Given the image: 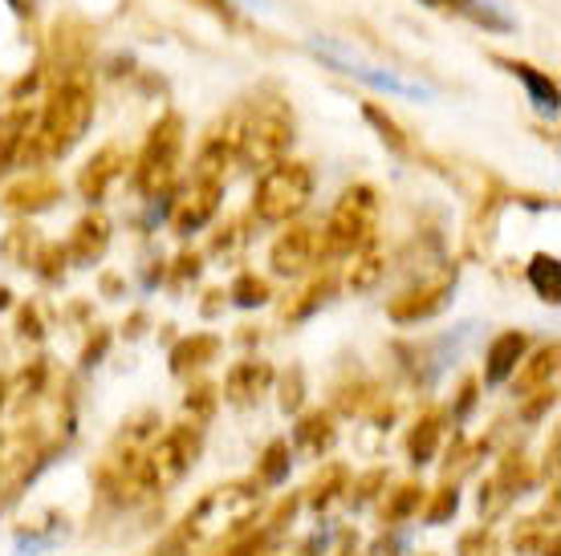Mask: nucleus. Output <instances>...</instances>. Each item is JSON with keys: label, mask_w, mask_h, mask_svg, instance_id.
<instances>
[{"label": "nucleus", "mask_w": 561, "mask_h": 556, "mask_svg": "<svg viewBox=\"0 0 561 556\" xmlns=\"http://www.w3.org/2000/svg\"><path fill=\"white\" fill-rule=\"evenodd\" d=\"M529 280H534L546 301H558V260L553 256H537L529 265Z\"/></svg>", "instance_id": "9d476101"}, {"label": "nucleus", "mask_w": 561, "mask_h": 556, "mask_svg": "<svg viewBox=\"0 0 561 556\" xmlns=\"http://www.w3.org/2000/svg\"><path fill=\"white\" fill-rule=\"evenodd\" d=\"M513 73H517L520 82L529 85V94H534L537 111H558V85L549 82V78H541L537 70H529V66H513Z\"/></svg>", "instance_id": "1a4fd4ad"}, {"label": "nucleus", "mask_w": 561, "mask_h": 556, "mask_svg": "<svg viewBox=\"0 0 561 556\" xmlns=\"http://www.w3.org/2000/svg\"><path fill=\"white\" fill-rule=\"evenodd\" d=\"M520 349H525V337L520 334H505L496 337L489 349V382H505L513 374V366H517Z\"/></svg>", "instance_id": "6e6552de"}, {"label": "nucleus", "mask_w": 561, "mask_h": 556, "mask_svg": "<svg viewBox=\"0 0 561 556\" xmlns=\"http://www.w3.org/2000/svg\"><path fill=\"white\" fill-rule=\"evenodd\" d=\"M196 435L192 431H171L159 439V447L151 451V460H147V484L154 487H168L175 484L192 463H196Z\"/></svg>", "instance_id": "7ed1b4c3"}, {"label": "nucleus", "mask_w": 561, "mask_h": 556, "mask_svg": "<svg viewBox=\"0 0 561 556\" xmlns=\"http://www.w3.org/2000/svg\"><path fill=\"white\" fill-rule=\"evenodd\" d=\"M309 199V171L297 167V163H280L261 179L256 187V211L265 220H289L306 208Z\"/></svg>", "instance_id": "f257e3e1"}, {"label": "nucleus", "mask_w": 561, "mask_h": 556, "mask_svg": "<svg viewBox=\"0 0 561 556\" xmlns=\"http://www.w3.org/2000/svg\"><path fill=\"white\" fill-rule=\"evenodd\" d=\"M240 305H261V301H265V285H256V280H240Z\"/></svg>", "instance_id": "f8f14e48"}, {"label": "nucleus", "mask_w": 561, "mask_h": 556, "mask_svg": "<svg viewBox=\"0 0 561 556\" xmlns=\"http://www.w3.org/2000/svg\"><path fill=\"white\" fill-rule=\"evenodd\" d=\"M366 216H370L366 192L346 195V204H342V208L334 211V220H330V248H354L366 232Z\"/></svg>", "instance_id": "39448f33"}, {"label": "nucleus", "mask_w": 561, "mask_h": 556, "mask_svg": "<svg viewBox=\"0 0 561 556\" xmlns=\"http://www.w3.org/2000/svg\"><path fill=\"white\" fill-rule=\"evenodd\" d=\"M175 151H180V139L175 135H159L154 130L151 147H147V159H142V187H163L171 179V167H175Z\"/></svg>", "instance_id": "423d86ee"}, {"label": "nucleus", "mask_w": 561, "mask_h": 556, "mask_svg": "<svg viewBox=\"0 0 561 556\" xmlns=\"http://www.w3.org/2000/svg\"><path fill=\"white\" fill-rule=\"evenodd\" d=\"M85 123H90V94L82 85H66L61 94L49 102V114H45L42 139L49 147V154H66L73 142L82 139Z\"/></svg>", "instance_id": "f03ea898"}, {"label": "nucleus", "mask_w": 561, "mask_h": 556, "mask_svg": "<svg viewBox=\"0 0 561 556\" xmlns=\"http://www.w3.org/2000/svg\"><path fill=\"white\" fill-rule=\"evenodd\" d=\"M435 447V422H423V435L415 431V439H411V451H415V460H427Z\"/></svg>", "instance_id": "9b49d317"}, {"label": "nucleus", "mask_w": 561, "mask_h": 556, "mask_svg": "<svg viewBox=\"0 0 561 556\" xmlns=\"http://www.w3.org/2000/svg\"><path fill=\"white\" fill-rule=\"evenodd\" d=\"M313 49L334 66V70L342 73H351V78H358V82L366 85H375V90H382V94H403V97H432V90L420 82H403L399 73L391 70H375V66H363V61H354V57H346L342 49H334V45H322V42H313Z\"/></svg>", "instance_id": "20e7f679"}, {"label": "nucleus", "mask_w": 561, "mask_h": 556, "mask_svg": "<svg viewBox=\"0 0 561 556\" xmlns=\"http://www.w3.org/2000/svg\"><path fill=\"white\" fill-rule=\"evenodd\" d=\"M313 248H318L313 232H309V228H297V232H289V236L273 248V265H277V273H297V268H306L309 260H313Z\"/></svg>", "instance_id": "0eeeda50"}, {"label": "nucleus", "mask_w": 561, "mask_h": 556, "mask_svg": "<svg viewBox=\"0 0 561 556\" xmlns=\"http://www.w3.org/2000/svg\"><path fill=\"white\" fill-rule=\"evenodd\" d=\"M423 4H435V9H444V4H472V0H423Z\"/></svg>", "instance_id": "ddd939ff"}]
</instances>
